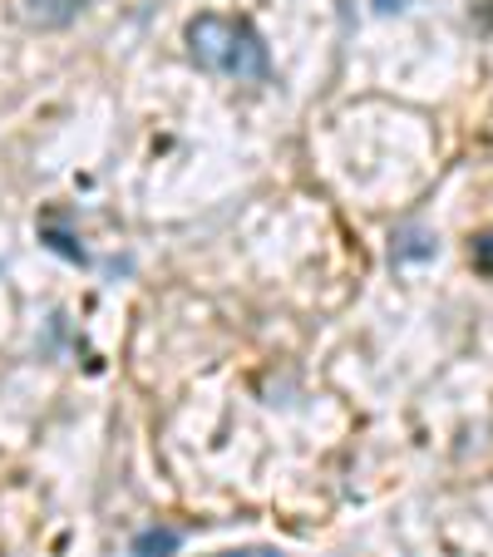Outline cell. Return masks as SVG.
Instances as JSON below:
<instances>
[{"instance_id":"6da1fadb","label":"cell","mask_w":493,"mask_h":557,"mask_svg":"<svg viewBox=\"0 0 493 557\" xmlns=\"http://www.w3.org/2000/svg\"><path fill=\"white\" fill-rule=\"evenodd\" d=\"M188 54L198 70L237 79V85H267L272 79V54L267 40L247 21L232 15H193L188 21Z\"/></svg>"},{"instance_id":"7a4b0ae2","label":"cell","mask_w":493,"mask_h":557,"mask_svg":"<svg viewBox=\"0 0 493 557\" xmlns=\"http://www.w3.org/2000/svg\"><path fill=\"white\" fill-rule=\"evenodd\" d=\"M85 5L89 0H25V15H30L35 25H70Z\"/></svg>"},{"instance_id":"3957f363","label":"cell","mask_w":493,"mask_h":557,"mask_svg":"<svg viewBox=\"0 0 493 557\" xmlns=\"http://www.w3.org/2000/svg\"><path fill=\"white\" fill-rule=\"evenodd\" d=\"M183 543L178 528H148V533L134 537V557H173Z\"/></svg>"},{"instance_id":"277c9868","label":"cell","mask_w":493,"mask_h":557,"mask_svg":"<svg viewBox=\"0 0 493 557\" xmlns=\"http://www.w3.org/2000/svg\"><path fill=\"white\" fill-rule=\"evenodd\" d=\"M218 557H282L276 547H237V553H218Z\"/></svg>"}]
</instances>
